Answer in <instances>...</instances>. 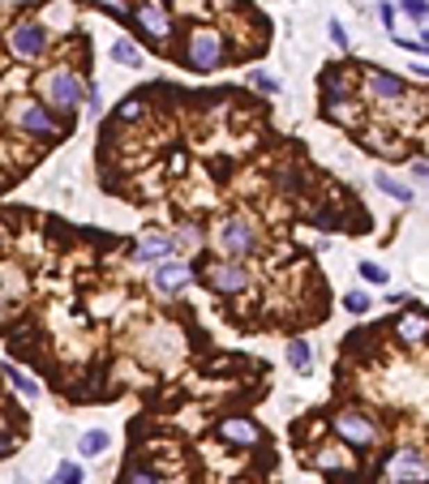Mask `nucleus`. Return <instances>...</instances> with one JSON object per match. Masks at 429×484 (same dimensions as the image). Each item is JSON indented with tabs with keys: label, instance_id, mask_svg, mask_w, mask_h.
<instances>
[{
	"label": "nucleus",
	"instance_id": "nucleus-12",
	"mask_svg": "<svg viewBox=\"0 0 429 484\" xmlns=\"http://www.w3.org/2000/svg\"><path fill=\"white\" fill-rule=\"evenodd\" d=\"M189 283H193V266L189 262H159L155 274H150V287H155L159 296H181Z\"/></svg>",
	"mask_w": 429,
	"mask_h": 484
},
{
	"label": "nucleus",
	"instance_id": "nucleus-7",
	"mask_svg": "<svg viewBox=\"0 0 429 484\" xmlns=\"http://www.w3.org/2000/svg\"><path fill=\"white\" fill-rule=\"evenodd\" d=\"M331 428L339 433L352 450H373L378 446V420L365 416L361 407H339V412L331 416Z\"/></svg>",
	"mask_w": 429,
	"mask_h": 484
},
{
	"label": "nucleus",
	"instance_id": "nucleus-20",
	"mask_svg": "<svg viewBox=\"0 0 429 484\" xmlns=\"http://www.w3.org/2000/svg\"><path fill=\"white\" fill-rule=\"evenodd\" d=\"M343 309L361 317V313H369V309H373V300H369L365 292H348V296H343Z\"/></svg>",
	"mask_w": 429,
	"mask_h": 484
},
{
	"label": "nucleus",
	"instance_id": "nucleus-27",
	"mask_svg": "<svg viewBox=\"0 0 429 484\" xmlns=\"http://www.w3.org/2000/svg\"><path fill=\"white\" fill-rule=\"evenodd\" d=\"M412 176H421V181L429 185V159H421V163H412Z\"/></svg>",
	"mask_w": 429,
	"mask_h": 484
},
{
	"label": "nucleus",
	"instance_id": "nucleus-28",
	"mask_svg": "<svg viewBox=\"0 0 429 484\" xmlns=\"http://www.w3.org/2000/svg\"><path fill=\"white\" fill-rule=\"evenodd\" d=\"M412 73H416V78H425V82H429V65H412Z\"/></svg>",
	"mask_w": 429,
	"mask_h": 484
},
{
	"label": "nucleus",
	"instance_id": "nucleus-21",
	"mask_svg": "<svg viewBox=\"0 0 429 484\" xmlns=\"http://www.w3.org/2000/svg\"><path fill=\"white\" fill-rule=\"evenodd\" d=\"M56 480H60V484H82V467H78V463H65V467L56 472Z\"/></svg>",
	"mask_w": 429,
	"mask_h": 484
},
{
	"label": "nucleus",
	"instance_id": "nucleus-19",
	"mask_svg": "<svg viewBox=\"0 0 429 484\" xmlns=\"http://www.w3.org/2000/svg\"><path fill=\"white\" fill-rule=\"evenodd\" d=\"M378 189L391 193L395 201H412V189H408V185H399V181H391V176H378Z\"/></svg>",
	"mask_w": 429,
	"mask_h": 484
},
{
	"label": "nucleus",
	"instance_id": "nucleus-23",
	"mask_svg": "<svg viewBox=\"0 0 429 484\" xmlns=\"http://www.w3.org/2000/svg\"><path fill=\"white\" fill-rule=\"evenodd\" d=\"M361 278H369V283H387V270L373 266V262H361Z\"/></svg>",
	"mask_w": 429,
	"mask_h": 484
},
{
	"label": "nucleus",
	"instance_id": "nucleus-18",
	"mask_svg": "<svg viewBox=\"0 0 429 484\" xmlns=\"http://www.w3.org/2000/svg\"><path fill=\"white\" fill-rule=\"evenodd\" d=\"M5 377H9L13 386H17L22 394H26V399H39V386H35V381H31L26 373H17V365H5Z\"/></svg>",
	"mask_w": 429,
	"mask_h": 484
},
{
	"label": "nucleus",
	"instance_id": "nucleus-22",
	"mask_svg": "<svg viewBox=\"0 0 429 484\" xmlns=\"http://www.w3.org/2000/svg\"><path fill=\"white\" fill-rule=\"evenodd\" d=\"M408 17H429V0H399Z\"/></svg>",
	"mask_w": 429,
	"mask_h": 484
},
{
	"label": "nucleus",
	"instance_id": "nucleus-26",
	"mask_svg": "<svg viewBox=\"0 0 429 484\" xmlns=\"http://www.w3.org/2000/svg\"><path fill=\"white\" fill-rule=\"evenodd\" d=\"M331 39H335V43H339V47H348V31H343V26H339V22H331Z\"/></svg>",
	"mask_w": 429,
	"mask_h": 484
},
{
	"label": "nucleus",
	"instance_id": "nucleus-8",
	"mask_svg": "<svg viewBox=\"0 0 429 484\" xmlns=\"http://www.w3.org/2000/svg\"><path fill=\"white\" fill-rule=\"evenodd\" d=\"M9 52L17 60H43L52 52V31L43 22H17V26H9Z\"/></svg>",
	"mask_w": 429,
	"mask_h": 484
},
{
	"label": "nucleus",
	"instance_id": "nucleus-24",
	"mask_svg": "<svg viewBox=\"0 0 429 484\" xmlns=\"http://www.w3.org/2000/svg\"><path fill=\"white\" fill-rule=\"evenodd\" d=\"M249 82H254L258 90H266V94H275V90H280V82H275V78H266V73H249Z\"/></svg>",
	"mask_w": 429,
	"mask_h": 484
},
{
	"label": "nucleus",
	"instance_id": "nucleus-16",
	"mask_svg": "<svg viewBox=\"0 0 429 484\" xmlns=\"http://www.w3.org/2000/svg\"><path fill=\"white\" fill-rule=\"evenodd\" d=\"M288 365H292L296 373H309V343H305V339H292V347H288Z\"/></svg>",
	"mask_w": 429,
	"mask_h": 484
},
{
	"label": "nucleus",
	"instance_id": "nucleus-25",
	"mask_svg": "<svg viewBox=\"0 0 429 484\" xmlns=\"http://www.w3.org/2000/svg\"><path fill=\"white\" fill-rule=\"evenodd\" d=\"M378 17H382V26H387V31H395V9H391V5L378 9Z\"/></svg>",
	"mask_w": 429,
	"mask_h": 484
},
{
	"label": "nucleus",
	"instance_id": "nucleus-9",
	"mask_svg": "<svg viewBox=\"0 0 429 484\" xmlns=\"http://www.w3.org/2000/svg\"><path fill=\"white\" fill-rule=\"evenodd\" d=\"M382 472H387V480H395V484H425L429 480V458L421 454V450H391L387 454V463H382Z\"/></svg>",
	"mask_w": 429,
	"mask_h": 484
},
{
	"label": "nucleus",
	"instance_id": "nucleus-17",
	"mask_svg": "<svg viewBox=\"0 0 429 484\" xmlns=\"http://www.w3.org/2000/svg\"><path fill=\"white\" fill-rule=\"evenodd\" d=\"M112 60H116V65H129V69H133V65H142V52H138V47H133L129 39H120V43L112 47Z\"/></svg>",
	"mask_w": 429,
	"mask_h": 484
},
{
	"label": "nucleus",
	"instance_id": "nucleus-15",
	"mask_svg": "<svg viewBox=\"0 0 429 484\" xmlns=\"http://www.w3.org/2000/svg\"><path fill=\"white\" fill-rule=\"evenodd\" d=\"M108 442H112V437H108L104 428H90V433H82V442H78V446H82L86 458H95V454H104V450H108Z\"/></svg>",
	"mask_w": 429,
	"mask_h": 484
},
{
	"label": "nucleus",
	"instance_id": "nucleus-5",
	"mask_svg": "<svg viewBox=\"0 0 429 484\" xmlns=\"http://www.w3.org/2000/svg\"><path fill=\"white\" fill-rule=\"evenodd\" d=\"M9 120H13L17 133H26L35 142H60L69 133V120H56L52 108H43V103H17L9 112Z\"/></svg>",
	"mask_w": 429,
	"mask_h": 484
},
{
	"label": "nucleus",
	"instance_id": "nucleus-14",
	"mask_svg": "<svg viewBox=\"0 0 429 484\" xmlns=\"http://www.w3.org/2000/svg\"><path fill=\"white\" fill-rule=\"evenodd\" d=\"M202 240H207V232H202V223L197 219H181V227H176V236H172V244L176 249H202Z\"/></svg>",
	"mask_w": 429,
	"mask_h": 484
},
{
	"label": "nucleus",
	"instance_id": "nucleus-11",
	"mask_svg": "<svg viewBox=\"0 0 429 484\" xmlns=\"http://www.w3.org/2000/svg\"><path fill=\"white\" fill-rule=\"evenodd\" d=\"M219 437L232 450H254V446L266 442V433L258 428V420H249V416H223L219 420Z\"/></svg>",
	"mask_w": 429,
	"mask_h": 484
},
{
	"label": "nucleus",
	"instance_id": "nucleus-1",
	"mask_svg": "<svg viewBox=\"0 0 429 484\" xmlns=\"http://www.w3.org/2000/svg\"><path fill=\"white\" fill-rule=\"evenodd\" d=\"M211 249L219 258H228V262H249V258L262 253V232H258V223L249 215H228V219L215 223Z\"/></svg>",
	"mask_w": 429,
	"mask_h": 484
},
{
	"label": "nucleus",
	"instance_id": "nucleus-10",
	"mask_svg": "<svg viewBox=\"0 0 429 484\" xmlns=\"http://www.w3.org/2000/svg\"><path fill=\"white\" fill-rule=\"evenodd\" d=\"M365 99L373 103H399V99H408V82L399 78V73H387L378 65H365Z\"/></svg>",
	"mask_w": 429,
	"mask_h": 484
},
{
	"label": "nucleus",
	"instance_id": "nucleus-4",
	"mask_svg": "<svg viewBox=\"0 0 429 484\" xmlns=\"http://www.w3.org/2000/svg\"><path fill=\"white\" fill-rule=\"evenodd\" d=\"M228 60H232L228 39H223V31H215V26H197L189 35V47L181 52V65L185 69H197V73H211V69L228 65Z\"/></svg>",
	"mask_w": 429,
	"mask_h": 484
},
{
	"label": "nucleus",
	"instance_id": "nucleus-13",
	"mask_svg": "<svg viewBox=\"0 0 429 484\" xmlns=\"http://www.w3.org/2000/svg\"><path fill=\"white\" fill-rule=\"evenodd\" d=\"M176 253V244H172V236L168 232H146V236H138L133 244H129V262H142V266H150V262H168Z\"/></svg>",
	"mask_w": 429,
	"mask_h": 484
},
{
	"label": "nucleus",
	"instance_id": "nucleus-6",
	"mask_svg": "<svg viewBox=\"0 0 429 484\" xmlns=\"http://www.w3.org/2000/svg\"><path fill=\"white\" fill-rule=\"evenodd\" d=\"M129 22L150 39V43H159L168 47L176 39V22H172V9L163 5V0H133V9H129Z\"/></svg>",
	"mask_w": 429,
	"mask_h": 484
},
{
	"label": "nucleus",
	"instance_id": "nucleus-3",
	"mask_svg": "<svg viewBox=\"0 0 429 484\" xmlns=\"http://www.w3.org/2000/svg\"><path fill=\"white\" fill-rule=\"evenodd\" d=\"M39 94H43V108L65 112L73 120V112H78V103H82V78L69 65H56V69H47L39 78Z\"/></svg>",
	"mask_w": 429,
	"mask_h": 484
},
{
	"label": "nucleus",
	"instance_id": "nucleus-2",
	"mask_svg": "<svg viewBox=\"0 0 429 484\" xmlns=\"http://www.w3.org/2000/svg\"><path fill=\"white\" fill-rule=\"evenodd\" d=\"M193 274H202V283H207L219 300H236L254 287V274L245 270V262H228V258H215V262H189Z\"/></svg>",
	"mask_w": 429,
	"mask_h": 484
}]
</instances>
